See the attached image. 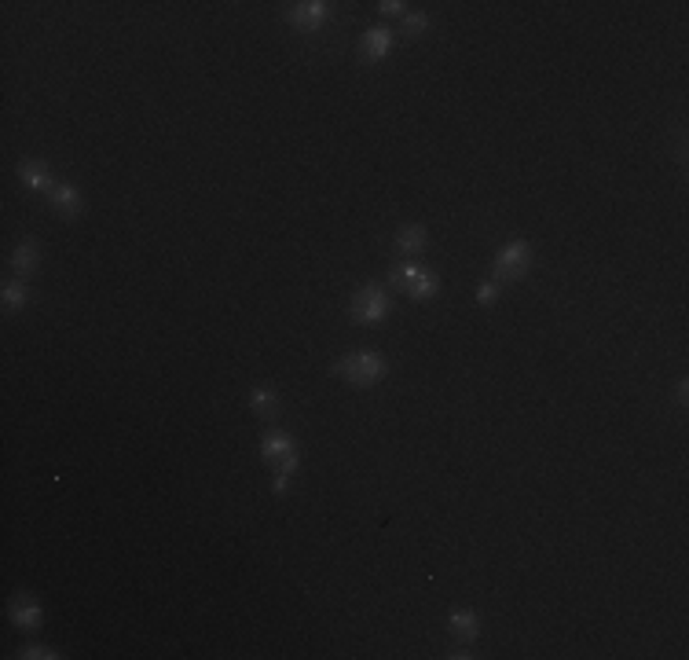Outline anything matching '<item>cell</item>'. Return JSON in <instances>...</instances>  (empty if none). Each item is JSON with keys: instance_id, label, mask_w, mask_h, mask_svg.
I'll use <instances>...</instances> for the list:
<instances>
[{"instance_id": "9a60e30c", "label": "cell", "mask_w": 689, "mask_h": 660, "mask_svg": "<svg viewBox=\"0 0 689 660\" xmlns=\"http://www.w3.org/2000/svg\"><path fill=\"white\" fill-rule=\"evenodd\" d=\"M0 298H5V312H19V309L30 305V287H26L23 279H12V282H5Z\"/></svg>"}, {"instance_id": "2e32d148", "label": "cell", "mask_w": 689, "mask_h": 660, "mask_svg": "<svg viewBox=\"0 0 689 660\" xmlns=\"http://www.w3.org/2000/svg\"><path fill=\"white\" fill-rule=\"evenodd\" d=\"M426 30H429V15H422V12H408V15L400 19V34H404L408 41H418Z\"/></svg>"}, {"instance_id": "7a4b0ae2", "label": "cell", "mask_w": 689, "mask_h": 660, "mask_svg": "<svg viewBox=\"0 0 689 660\" xmlns=\"http://www.w3.org/2000/svg\"><path fill=\"white\" fill-rule=\"evenodd\" d=\"M330 370L338 374V379H345L349 386L367 389V386H378V382L385 379V374H389V363H385V356H381L378 349H356V352L334 360Z\"/></svg>"}, {"instance_id": "5b68a950", "label": "cell", "mask_w": 689, "mask_h": 660, "mask_svg": "<svg viewBox=\"0 0 689 660\" xmlns=\"http://www.w3.org/2000/svg\"><path fill=\"white\" fill-rule=\"evenodd\" d=\"M392 301L385 294V287H378V282H363V287L349 298V316L359 323V327H374L389 316Z\"/></svg>"}, {"instance_id": "e0dca14e", "label": "cell", "mask_w": 689, "mask_h": 660, "mask_svg": "<svg viewBox=\"0 0 689 660\" xmlns=\"http://www.w3.org/2000/svg\"><path fill=\"white\" fill-rule=\"evenodd\" d=\"M499 291H503V287H499L496 279H487V282H480V287H477V305H480V309H491V305L499 301Z\"/></svg>"}, {"instance_id": "7c38bea8", "label": "cell", "mask_w": 689, "mask_h": 660, "mask_svg": "<svg viewBox=\"0 0 689 660\" xmlns=\"http://www.w3.org/2000/svg\"><path fill=\"white\" fill-rule=\"evenodd\" d=\"M19 180H23L26 192H37V195H48L52 187H55V176H52V169L44 162H23L19 165Z\"/></svg>"}, {"instance_id": "3957f363", "label": "cell", "mask_w": 689, "mask_h": 660, "mask_svg": "<svg viewBox=\"0 0 689 660\" xmlns=\"http://www.w3.org/2000/svg\"><path fill=\"white\" fill-rule=\"evenodd\" d=\"M389 282L397 291H404L411 301H429L440 294V275L426 264H415V261H397L389 271Z\"/></svg>"}, {"instance_id": "ba28073f", "label": "cell", "mask_w": 689, "mask_h": 660, "mask_svg": "<svg viewBox=\"0 0 689 660\" xmlns=\"http://www.w3.org/2000/svg\"><path fill=\"white\" fill-rule=\"evenodd\" d=\"M389 52H392V30L389 26H367L363 30V37H359V55H363V63H381V59H389Z\"/></svg>"}, {"instance_id": "277c9868", "label": "cell", "mask_w": 689, "mask_h": 660, "mask_svg": "<svg viewBox=\"0 0 689 660\" xmlns=\"http://www.w3.org/2000/svg\"><path fill=\"white\" fill-rule=\"evenodd\" d=\"M532 268V246L525 239H510L496 257H491V279L499 282H521Z\"/></svg>"}, {"instance_id": "ac0fdd59", "label": "cell", "mask_w": 689, "mask_h": 660, "mask_svg": "<svg viewBox=\"0 0 689 660\" xmlns=\"http://www.w3.org/2000/svg\"><path fill=\"white\" fill-rule=\"evenodd\" d=\"M19 656H23V660H59L63 653H55L52 645H23Z\"/></svg>"}, {"instance_id": "52a82bcc", "label": "cell", "mask_w": 689, "mask_h": 660, "mask_svg": "<svg viewBox=\"0 0 689 660\" xmlns=\"http://www.w3.org/2000/svg\"><path fill=\"white\" fill-rule=\"evenodd\" d=\"M8 616H12V624H15L19 631H37V627L44 624V609H41V602H37L34 595H23V591L12 598Z\"/></svg>"}, {"instance_id": "4fadbf2b", "label": "cell", "mask_w": 689, "mask_h": 660, "mask_svg": "<svg viewBox=\"0 0 689 660\" xmlns=\"http://www.w3.org/2000/svg\"><path fill=\"white\" fill-rule=\"evenodd\" d=\"M250 411H253L257 419H279L282 400H279V393H275L271 386H253V389H250Z\"/></svg>"}, {"instance_id": "30bf717a", "label": "cell", "mask_w": 689, "mask_h": 660, "mask_svg": "<svg viewBox=\"0 0 689 660\" xmlns=\"http://www.w3.org/2000/svg\"><path fill=\"white\" fill-rule=\"evenodd\" d=\"M426 242H429L426 224H404V228H397V235H392V250H397L400 261L418 257V253L426 250Z\"/></svg>"}, {"instance_id": "8fae6325", "label": "cell", "mask_w": 689, "mask_h": 660, "mask_svg": "<svg viewBox=\"0 0 689 660\" xmlns=\"http://www.w3.org/2000/svg\"><path fill=\"white\" fill-rule=\"evenodd\" d=\"M448 631L458 645H469L477 635H480V616L473 609H451L448 613Z\"/></svg>"}, {"instance_id": "5bb4252c", "label": "cell", "mask_w": 689, "mask_h": 660, "mask_svg": "<svg viewBox=\"0 0 689 660\" xmlns=\"http://www.w3.org/2000/svg\"><path fill=\"white\" fill-rule=\"evenodd\" d=\"M37 264H41V250H37V242H34V239H23V242L12 250V271H15L19 279H26V275L37 271Z\"/></svg>"}, {"instance_id": "6da1fadb", "label": "cell", "mask_w": 689, "mask_h": 660, "mask_svg": "<svg viewBox=\"0 0 689 660\" xmlns=\"http://www.w3.org/2000/svg\"><path fill=\"white\" fill-rule=\"evenodd\" d=\"M261 458L275 469V481H271V488H275V496H286V488H290V478L298 474V440H293L286 429H268L264 437H261Z\"/></svg>"}, {"instance_id": "8992f818", "label": "cell", "mask_w": 689, "mask_h": 660, "mask_svg": "<svg viewBox=\"0 0 689 660\" xmlns=\"http://www.w3.org/2000/svg\"><path fill=\"white\" fill-rule=\"evenodd\" d=\"M286 19H290L293 30L316 34V30L327 26V19H330V5H327V0H301V5H290Z\"/></svg>"}, {"instance_id": "d6986e66", "label": "cell", "mask_w": 689, "mask_h": 660, "mask_svg": "<svg viewBox=\"0 0 689 660\" xmlns=\"http://www.w3.org/2000/svg\"><path fill=\"white\" fill-rule=\"evenodd\" d=\"M378 12H381V15H400V19H404V15H408V5H400V0H381Z\"/></svg>"}, {"instance_id": "9c48e42d", "label": "cell", "mask_w": 689, "mask_h": 660, "mask_svg": "<svg viewBox=\"0 0 689 660\" xmlns=\"http://www.w3.org/2000/svg\"><path fill=\"white\" fill-rule=\"evenodd\" d=\"M48 202H52V210L59 213V217H66V221H74V217H81L84 213V199H81V192L74 183H63V180H55V187L44 195Z\"/></svg>"}]
</instances>
